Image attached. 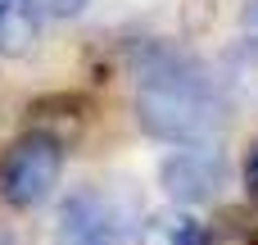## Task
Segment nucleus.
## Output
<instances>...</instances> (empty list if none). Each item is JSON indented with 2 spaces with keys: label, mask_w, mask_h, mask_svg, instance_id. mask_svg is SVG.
<instances>
[{
  "label": "nucleus",
  "mask_w": 258,
  "mask_h": 245,
  "mask_svg": "<svg viewBox=\"0 0 258 245\" xmlns=\"http://www.w3.org/2000/svg\"><path fill=\"white\" fill-rule=\"evenodd\" d=\"M45 14H54V18H77L82 9H86V0H36Z\"/></svg>",
  "instance_id": "8"
},
{
  "label": "nucleus",
  "mask_w": 258,
  "mask_h": 245,
  "mask_svg": "<svg viewBox=\"0 0 258 245\" xmlns=\"http://www.w3.org/2000/svg\"><path fill=\"white\" fill-rule=\"evenodd\" d=\"M0 245H9V236H5V232H0Z\"/></svg>",
  "instance_id": "10"
},
{
  "label": "nucleus",
  "mask_w": 258,
  "mask_h": 245,
  "mask_svg": "<svg viewBox=\"0 0 258 245\" xmlns=\"http://www.w3.org/2000/svg\"><path fill=\"white\" fill-rule=\"evenodd\" d=\"M63 173V145L50 132H23L0 159V200L9 209H36L54 195Z\"/></svg>",
  "instance_id": "2"
},
{
  "label": "nucleus",
  "mask_w": 258,
  "mask_h": 245,
  "mask_svg": "<svg viewBox=\"0 0 258 245\" xmlns=\"http://www.w3.org/2000/svg\"><path fill=\"white\" fill-rule=\"evenodd\" d=\"M136 245H209V227L190 214H154L141 223Z\"/></svg>",
  "instance_id": "6"
},
{
  "label": "nucleus",
  "mask_w": 258,
  "mask_h": 245,
  "mask_svg": "<svg viewBox=\"0 0 258 245\" xmlns=\"http://www.w3.org/2000/svg\"><path fill=\"white\" fill-rule=\"evenodd\" d=\"M41 18L27 0H0V59H23L36 50Z\"/></svg>",
  "instance_id": "5"
},
{
  "label": "nucleus",
  "mask_w": 258,
  "mask_h": 245,
  "mask_svg": "<svg viewBox=\"0 0 258 245\" xmlns=\"http://www.w3.org/2000/svg\"><path fill=\"white\" fill-rule=\"evenodd\" d=\"M136 123L168 145H209L231 123L222 82L181 50H150L136 64Z\"/></svg>",
  "instance_id": "1"
},
{
  "label": "nucleus",
  "mask_w": 258,
  "mask_h": 245,
  "mask_svg": "<svg viewBox=\"0 0 258 245\" xmlns=\"http://www.w3.org/2000/svg\"><path fill=\"white\" fill-rule=\"evenodd\" d=\"M227 159L209 145H186L177 155H168L159 164V186L168 200H177L181 209H200V205H213L222 191H227Z\"/></svg>",
  "instance_id": "4"
},
{
  "label": "nucleus",
  "mask_w": 258,
  "mask_h": 245,
  "mask_svg": "<svg viewBox=\"0 0 258 245\" xmlns=\"http://www.w3.org/2000/svg\"><path fill=\"white\" fill-rule=\"evenodd\" d=\"M240 32H245L249 50H258V0H249V5H245V14H240Z\"/></svg>",
  "instance_id": "9"
},
{
  "label": "nucleus",
  "mask_w": 258,
  "mask_h": 245,
  "mask_svg": "<svg viewBox=\"0 0 258 245\" xmlns=\"http://www.w3.org/2000/svg\"><path fill=\"white\" fill-rule=\"evenodd\" d=\"M127 205L104 186H77L59 200L54 214V245H127Z\"/></svg>",
  "instance_id": "3"
},
{
  "label": "nucleus",
  "mask_w": 258,
  "mask_h": 245,
  "mask_svg": "<svg viewBox=\"0 0 258 245\" xmlns=\"http://www.w3.org/2000/svg\"><path fill=\"white\" fill-rule=\"evenodd\" d=\"M240 177H245V195L254 200V209H258V141L249 145V155H245V168H240Z\"/></svg>",
  "instance_id": "7"
}]
</instances>
